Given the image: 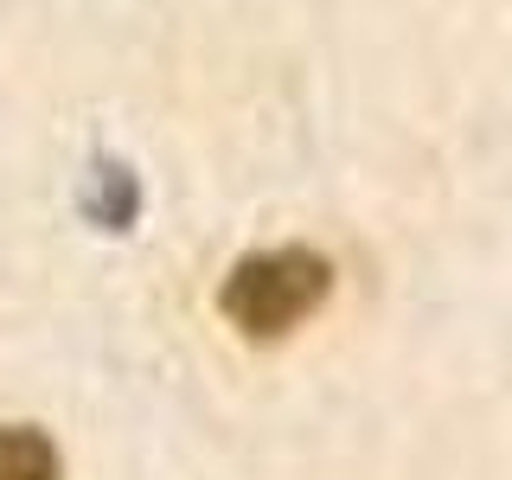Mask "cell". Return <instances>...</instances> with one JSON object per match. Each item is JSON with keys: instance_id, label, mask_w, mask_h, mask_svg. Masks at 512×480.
Returning a JSON list of instances; mask_svg holds the SVG:
<instances>
[{"instance_id": "cell-1", "label": "cell", "mask_w": 512, "mask_h": 480, "mask_svg": "<svg viewBox=\"0 0 512 480\" xmlns=\"http://www.w3.org/2000/svg\"><path fill=\"white\" fill-rule=\"evenodd\" d=\"M327 295H333V263L314 256V250H301V244H288V250L244 256V263L224 276L218 308L237 333H250V340H282V333H295Z\"/></svg>"}, {"instance_id": "cell-2", "label": "cell", "mask_w": 512, "mask_h": 480, "mask_svg": "<svg viewBox=\"0 0 512 480\" xmlns=\"http://www.w3.org/2000/svg\"><path fill=\"white\" fill-rule=\"evenodd\" d=\"M84 218L96 231H128L141 218V180L122 167V160H96L84 180Z\"/></svg>"}, {"instance_id": "cell-3", "label": "cell", "mask_w": 512, "mask_h": 480, "mask_svg": "<svg viewBox=\"0 0 512 480\" xmlns=\"http://www.w3.org/2000/svg\"><path fill=\"white\" fill-rule=\"evenodd\" d=\"M0 480H64L52 436L32 423H7L0 429Z\"/></svg>"}]
</instances>
